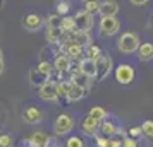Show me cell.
<instances>
[{
  "label": "cell",
  "instance_id": "7402d4cb",
  "mask_svg": "<svg viewBox=\"0 0 153 147\" xmlns=\"http://www.w3.org/2000/svg\"><path fill=\"white\" fill-rule=\"evenodd\" d=\"M36 70L40 72V74H43V75H48V77H52L53 75V72H55V67H53V63L48 62V60H40L38 62V65H36Z\"/></svg>",
  "mask_w": 153,
  "mask_h": 147
},
{
  "label": "cell",
  "instance_id": "9c48e42d",
  "mask_svg": "<svg viewBox=\"0 0 153 147\" xmlns=\"http://www.w3.org/2000/svg\"><path fill=\"white\" fill-rule=\"evenodd\" d=\"M22 120L29 125H36L43 120V111L38 106H26L22 110Z\"/></svg>",
  "mask_w": 153,
  "mask_h": 147
},
{
  "label": "cell",
  "instance_id": "836d02e7",
  "mask_svg": "<svg viewBox=\"0 0 153 147\" xmlns=\"http://www.w3.org/2000/svg\"><path fill=\"white\" fill-rule=\"evenodd\" d=\"M95 139H97V146L98 147H108V144H110V139H107V137H103V135H97Z\"/></svg>",
  "mask_w": 153,
  "mask_h": 147
},
{
  "label": "cell",
  "instance_id": "d590c367",
  "mask_svg": "<svg viewBox=\"0 0 153 147\" xmlns=\"http://www.w3.org/2000/svg\"><path fill=\"white\" fill-rule=\"evenodd\" d=\"M132 5H136V7H143V5H146L148 4V0H129Z\"/></svg>",
  "mask_w": 153,
  "mask_h": 147
},
{
  "label": "cell",
  "instance_id": "277c9868",
  "mask_svg": "<svg viewBox=\"0 0 153 147\" xmlns=\"http://www.w3.org/2000/svg\"><path fill=\"white\" fill-rule=\"evenodd\" d=\"M38 94H40V99H43V101H47V103H55V101H59V98H60L59 84H57L55 80L50 79L48 82H45V84L38 89Z\"/></svg>",
  "mask_w": 153,
  "mask_h": 147
},
{
  "label": "cell",
  "instance_id": "e0dca14e",
  "mask_svg": "<svg viewBox=\"0 0 153 147\" xmlns=\"http://www.w3.org/2000/svg\"><path fill=\"white\" fill-rule=\"evenodd\" d=\"M117 130H119V127L115 125L114 121H110V120L100 121V133H102L103 137H107V139L115 137V135H117Z\"/></svg>",
  "mask_w": 153,
  "mask_h": 147
},
{
  "label": "cell",
  "instance_id": "484cf974",
  "mask_svg": "<svg viewBox=\"0 0 153 147\" xmlns=\"http://www.w3.org/2000/svg\"><path fill=\"white\" fill-rule=\"evenodd\" d=\"M88 115H90V116H93L95 120H98V121H103V120H107V116H108V113L105 111L102 106H93Z\"/></svg>",
  "mask_w": 153,
  "mask_h": 147
},
{
  "label": "cell",
  "instance_id": "d4e9b609",
  "mask_svg": "<svg viewBox=\"0 0 153 147\" xmlns=\"http://www.w3.org/2000/svg\"><path fill=\"white\" fill-rule=\"evenodd\" d=\"M64 33H76L79 31L76 26V21H74V17H69V15H65L62 19V28H60Z\"/></svg>",
  "mask_w": 153,
  "mask_h": 147
},
{
  "label": "cell",
  "instance_id": "7a4b0ae2",
  "mask_svg": "<svg viewBox=\"0 0 153 147\" xmlns=\"http://www.w3.org/2000/svg\"><path fill=\"white\" fill-rule=\"evenodd\" d=\"M72 128H74V118L71 116L69 113H60V115L55 118L53 132H55L57 137H64V135L71 133Z\"/></svg>",
  "mask_w": 153,
  "mask_h": 147
},
{
  "label": "cell",
  "instance_id": "ab89813d",
  "mask_svg": "<svg viewBox=\"0 0 153 147\" xmlns=\"http://www.w3.org/2000/svg\"><path fill=\"white\" fill-rule=\"evenodd\" d=\"M4 7V0H0V9Z\"/></svg>",
  "mask_w": 153,
  "mask_h": 147
},
{
  "label": "cell",
  "instance_id": "4dcf8cb0",
  "mask_svg": "<svg viewBox=\"0 0 153 147\" xmlns=\"http://www.w3.org/2000/svg\"><path fill=\"white\" fill-rule=\"evenodd\" d=\"M84 10L90 12L91 15L98 14V10H100V2H88V4H84Z\"/></svg>",
  "mask_w": 153,
  "mask_h": 147
},
{
  "label": "cell",
  "instance_id": "2e32d148",
  "mask_svg": "<svg viewBox=\"0 0 153 147\" xmlns=\"http://www.w3.org/2000/svg\"><path fill=\"white\" fill-rule=\"evenodd\" d=\"M138 58L141 62H152L153 60V43H141L138 48Z\"/></svg>",
  "mask_w": 153,
  "mask_h": 147
},
{
  "label": "cell",
  "instance_id": "cb8c5ba5",
  "mask_svg": "<svg viewBox=\"0 0 153 147\" xmlns=\"http://www.w3.org/2000/svg\"><path fill=\"white\" fill-rule=\"evenodd\" d=\"M102 55H103V53H102V48H100L98 45H95V43H91L90 46H86V48H84V56H86V58L98 60Z\"/></svg>",
  "mask_w": 153,
  "mask_h": 147
},
{
  "label": "cell",
  "instance_id": "ac0fdd59",
  "mask_svg": "<svg viewBox=\"0 0 153 147\" xmlns=\"http://www.w3.org/2000/svg\"><path fill=\"white\" fill-rule=\"evenodd\" d=\"M69 80L71 82H74V84H77V86H83V87H86V89H90L91 84H93V82H91L93 79H90L88 75H84L81 70H77V72H74V74H71Z\"/></svg>",
  "mask_w": 153,
  "mask_h": 147
},
{
  "label": "cell",
  "instance_id": "603a6c76",
  "mask_svg": "<svg viewBox=\"0 0 153 147\" xmlns=\"http://www.w3.org/2000/svg\"><path fill=\"white\" fill-rule=\"evenodd\" d=\"M62 15H59L55 12V14H50L48 17H47V21H45V24H47V29H59L62 28Z\"/></svg>",
  "mask_w": 153,
  "mask_h": 147
},
{
  "label": "cell",
  "instance_id": "74e56055",
  "mask_svg": "<svg viewBox=\"0 0 153 147\" xmlns=\"http://www.w3.org/2000/svg\"><path fill=\"white\" fill-rule=\"evenodd\" d=\"M4 67H5V62H4V53H2V50H0V75H2V72H4Z\"/></svg>",
  "mask_w": 153,
  "mask_h": 147
},
{
  "label": "cell",
  "instance_id": "5bb4252c",
  "mask_svg": "<svg viewBox=\"0 0 153 147\" xmlns=\"http://www.w3.org/2000/svg\"><path fill=\"white\" fill-rule=\"evenodd\" d=\"M64 53H67V56H71V60L79 62L81 56H84V48L77 43H64Z\"/></svg>",
  "mask_w": 153,
  "mask_h": 147
},
{
  "label": "cell",
  "instance_id": "52a82bcc",
  "mask_svg": "<svg viewBox=\"0 0 153 147\" xmlns=\"http://www.w3.org/2000/svg\"><path fill=\"white\" fill-rule=\"evenodd\" d=\"M43 17L40 14H36V12H31V14L24 15V19H22V28L26 29V31H31V33H35V31H40L43 28Z\"/></svg>",
  "mask_w": 153,
  "mask_h": 147
},
{
  "label": "cell",
  "instance_id": "e575fe53",
  "mask_svg": "<svg viewBox=\"0 0 153 147\" xmlns=\"http://www.w3.org/2000/svg\"><path fill=\"white\" fill-rule=\"evenodd\" d=\"M45 147H60V142H59V139H57V135L55 137H48Z\"/></svg>",
  "mask_w": 153,
  "mask_h": 147
},
{
  "label": "cell",
  "instance_id": "6da1fadb",
  "mask_svg": "<svg viewBox=\"0 0 153 147\" xmlns=\"http://www.w3.org/2000/svg\"><path fill=\"white\" fill-rule=\"evenodd\" d=\"M139 36L136 33H131V31H126L119 36L117 39V50L124 55H131V53H136L139 48Z\"/></svg>",
  "mask_w": 153,
  "mask_h": 147
},
{
  "label": "cell",
  "instance_id": "44dd1931",
  "mask_svg": "<svg viewBox=\"0 0 153 147\" xmlns=\"http://www.w3.org/2000/svg\"><path fill=\"white\" fill-rule=\"evenodd\" d=\"M50 77L48 75H43V74H40L36 69H33L31 72H29V84H33V86H40L42 87L45 82H48Z\"/></svg>",
  "mask_w": 153,
  "mask_h": 147
},
{
  "label": "cell",
  "instance_id": "d6a6232c",
  "mask_svg": "<svg viewBox=\"0 0 153 147\" xmlns=\"http://www.w3.org/2000/svg\"><path fill=\"white\" fill-rule=\"evenodd\" d=\"M122 147H139L138 144V139H132V137H126L124 140H122Z\"/></svg>",
  "mask_w": 153,
  "mask_h": 147
},
{
  "label": "cell",
  "instance_id": "9a60e30c",
  "mask_svg": "<svg viewBox=\"0 0 153 147\" xmlns=\"http://www.w3.org/2000/svg\"><path fill=\"white\" fill-rule=\"evenodd\" d=\"M86 94H88V89H86V87L77 86V84L72 82V86H71V89H69V92H67V96H65V98L74 103V101H81V99H84V98H86Z\"/></svg>",
  "mask_w": 153,
  "mask_h": 147
},
{
  "label": "cell",
  "instance_id": "4fadbf2b",
  "mask_svg": "<svg viewBox=\"0 0 153 147\" xmlns=\"http://www.w3.org/2000/svg\"><path fill=\"white\" fill-rule=\"evenodd\" d=\"M119 12V2L117 0H102L100 2V10L98 14L102 17H115Z\"/></svg>",
  "mask_w": 153,
  "mask_h": 147
},
{
  "label": "cell",
  "instance_id": "ba28073f",
  "mask_svg": "<svg viewBox=\"0 0 153 147\" xmlns=\"http://www.w3.org/2000/svg\"><path fill=\"white\" fill-rule=\"evenodd\" d=\"M81 132L88 137H97L98 132H100V121L95 120L93 116H90V115H86L81 121Z\"/></svg>",
  "mask_w": 153,
  "mask_h": 147
},
{
  "label": "cell",
  "instance_id": "8d00e7d4",
  "mask_svg": "<svg viewBox=\"0 0 153 147\" xmlns=\"http://www.w3.org/2000/svg\"><path fill=\"white\" fill-rule=\"evenodd\" d=\"M108 147H122V140L110 139V144H108Z\"/></svg>",
  "mask_w": 153,
  "mask_h": 147
},
{
  "label": "cell",
  "instance_id": "ffe728a7",
  "mask_svg": "<svg viewBox=\"0 0 153 147\" xmlns=\"http://www.w3.org/2000/svg\"><path fill=\"white\" fill-rule=\"evenodd\" d=\"M45 38H47L48 45H53V43H62V39H64V31H62L60 28H59V29H47Z\"/></svg>",
  "mask_w": 153,
  "mask_h": 147
},
{
  "label": "cell",
  "instance_id": "d6986e66",
  "mask_svg": "<svg viewBox=\"0 0 153 147\" xmlns=\"http://www.w3.org/2000/svg\"><path fill=\"white\" fill-rule=\"evenodd\" d=\"M47 140H48V135L45 132H35V133L29 135V139L26 140V142H28V144H33V146H36V147H45Z\"/></svg>",
  "mask_w": 153,
  "mask_h": 147
},
{
  "label": "cell",
  "instance_id": "f35d334b",
  "mask_svg": "<svg viewBox=\"0 0 153 147\" xmlns=\"http://www.w3.org/2000/svg\"><path fill=\"white\" fill-rule=\"evenodd\" d=\"M84 4H88V2H100V0H83Z\"/></svg>",
  "mask_w": 153,
  "mask_h": 147
},
{
  "label": "cell",
  "instance_id": "30bf717a",
  "mask_svg": "<svg viewBox=\"0 0 153 147\" xmlns=\"http://www.w3.org/2000/svg\"><path fill=\"white\" fill-rule=\"evenodd\" d=\"M74 21H76V26L79 31H88L93 28V15L86 10H77L74 14Z\"/></svg>",
  "mask_w": 153,
  "mask_h": 147
},
{
  "label": "cell",
  "instance_id": "7c38bea8",
  "mask_svg": "<svg viewBox=\"0 0 153 147\" xmlns=\"http://www.w3.org/2000/svg\"><path fill=\"white\" fill-rule=\"evenodd\" d=\"M79 70L83 72L84 75H88L90 79H97V75H98L97 60H93V58H86V56H83V58L79 60Z\"/></svg>",
  "mask_w": 153,
  "mask_h": 147
},
{
  "label": "cell",
  "instance_id": "60d3db41",
  "mask_svg": "<svg viewBox=\"0 0 153 147\" xmlns=\"http://www.w3.org/2000/svg\"><path fill=\"white\" fill-rule=\"evenodd\" d=\"M152 28H153V17H152Z\"/></svg>",
  "mask_w": 153,
  "mask_h": 147
},
{
  "label": "cell",
  "instance_id": "83f0119b",
  "mask_svg": "<svg viewBox=\"0 0 153 147\" xmlns=\"http://www.w3.org/2000/svg\"><path fill=\"white\" fill-rule=\"evenodd\" d=\"M141 130L146 139H153V120H145L141 123Z\"/></svg>",
  "mask_w": 153,
  "mask_h": 147
},
{
  "label": "cell",
  "instance_id": "8992f818",
  "mask_svg": "<svg viewBox=\"0 0 153 147\" xmlns=\"http://www.w3.org/2000/svg\"><path fill=\"white\" fill-rule=\"evenodd\" d=\"M97 69H98V75H97V80L102 82L103 79H107L114 72V62L108 55H102L100 58L97 60Z\"/></svg>",
  "mask_w": 153,
  "mask_h": 147
},
{
  "label": "cell",
  "instance_id": "4316f807",
  "mask_svg": "<svg viewBox=\"0 0 153 147\" xmlns=\"http://www.w3.org/2000/svg\"><path fill=\"white\" fill-rule=\"evenodd\" d=\"M71 10V4L69 0H57V5H55V12L59 15H62V17H65V15L69 14Z\"/></svg>",
  "mask_w": 153,
  "mask_h": 147
},
{
  "label": "cell",
  "instance_id": "f1b7e54d",
  "mask_svg": "<svg viewBox=\"0 0 153 147\" xmlns=\"http://www.w3.org/2000/svg\"><path fill=\"white\" fill-rule=\"evenodd\" d=\"M14 146V137L10 133H0V147H12Z\"/></svg>",
  "mask_w": 153,
  "mask_h": 147
},
{
  "label": "cell",
  "instance_id": "1f68e13d",
  "mask_svg": "<svg viewBox=\"0 0 153 147\" xmlns=\"http://www.w3.org/2000/svg\"><path fill=\"white\" fill-rule=\"evenodd\" d=\"M127 135L132 137V139H138V137L143 135V130H141V127H131V128L127 130Z\"/></svg>",
  "mask_w": 153,
  "mask_h": 147
},
{
  "label": "cell",
  "instance_id": "8fae6325",
  "mask_svg": "<svg viewBox=\"0 0 153 147\" xmlns=\"http://www.w3.org/2000/svg\"><path fill=\"white\" fill-rule=\"evenodd\" d=\"M53 67H55L57 74H69L71 67H72V60L71 56H67V53H57L53 58Z\"/></svg>",
  "mask_w": 153,
  "mask_h": 147
},
{
  "label": "cell",
  "instance_id": "3957f363",
  "mask_svg": "<svg viewBox=\"0 0 153 147\" xmlns=\"http://www.w3.org/2000/svg\"><path fill=\"white\" fill-rule=\"evenodd\" d=\"M120 29V22L117 17H102L100 24H98V34L102 38H110V36L117 34Z\"/></svg>",
  "mask_w": 153,
  "mask_h": 147
},
{
  "label": "cell",
  "instance_id": "5b68a950",
  "mask_svg": "<svg viewBox=\"0 0 153 147\" xmlns=\"http://www.w3.org/2000/svg\"><path fill=\"white\" fill-rule=\"evenodd\" d=\"M134 75H136V72L129 63H120L114 69V77L119 84H131L134 80Z\"/></svg>",
  "mask_w": 153,
  "mask_h": 147
},
{
  "label": "cell",
  "instance_id": "f546056e",
  "mask_svg": "<svg viewBox=\"0 0 153 147\" xmlns=\"http://www.w3.org/2000/svg\"><path fill=\"white\" fill-rule=\"evenodd\" d=\"M65 147H84V142L81 137L72 135V137H69V139L65 140Z\"/></svg>",
  "mask_w": 153,
  "mask_h": 147
}]
</instances>
